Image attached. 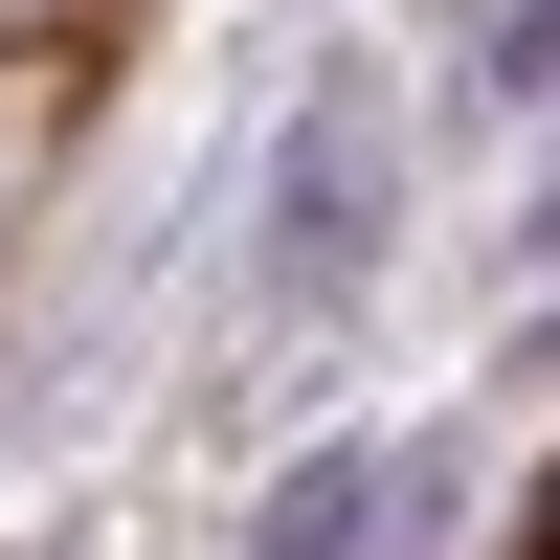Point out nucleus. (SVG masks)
Here are the masks:
<instances>
[{
    "mask_svg": "<svg viewBox=\"0 0 560 560\" xmlns=\"http://www.w3.org/2000/svg\"><path fill=\"white\" fill-rule=\"evenodd\" d=\"M382 224H404V113H382V68H314L292 135H269V202H247V292L337 314L359 269H382Z\"/></svg>",
    "mask_w": 560,
    "mask_h": 560,
    "instance_id": "f257e3e1",
    "label": "nucleus"
},
{
    "mask_svg": "<svg viewBox=\"0 0 560 560\" xmlns=\"http://www.w3.org/2000/svg\"><path fill=\"white\" fill-rule=\"evenodd\" d=\"M448 493H471L448 448H292V471L247 493V560H404Z\"/></svg>",
    "mask_w": 560,
    "mask_h": 560,
    "instance_id": "f03ea898",
    "label": "nucleus"
},
{
    "mask_svg": "<svg viewBox=\"0 0 560 560\" xmlns=\"http://www.w3.org/2000/svg\"><path fill=\"white\" fill-rule=\"evenodd\" d=\"M538 45H560V0H471V113H538Z\"/></svg>",
    "mask_w": 560,
    "mask_h": 560,
    "instance_id": "7ed1b4c3",
    "label": "nucleus"
}]
</instances>
